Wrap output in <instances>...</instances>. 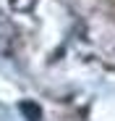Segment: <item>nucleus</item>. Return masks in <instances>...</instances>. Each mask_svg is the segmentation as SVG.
<instances>
[{
    "label": "nucleus",
    "instance_id": "obj_1",
    "mask_svg": "<svg viewBox=\"0 0 115 121\" xmlns=\"http://www.w3.org/2000/svg\"><path fill=\"white\" fill-rule=\"evenodd\" d=\"M18 108H21V113L26 116V121H39V118H42V111H39V105H34L31 100H24V103L18 105Z\"/></svg>",
    "mask_w": 115,
    "mask_h": 121
}]
</instances>
